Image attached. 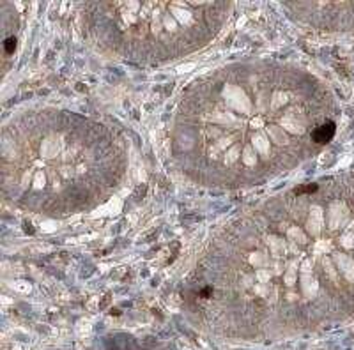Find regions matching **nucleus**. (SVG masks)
I'll return each mask as SVG.
<instances>
[{
	"instance_id": "f257e3e1",
	"label": "nucleus",
	"mask_w": 354,
	"mask_h": 350,
	"mask_svg": "<svg viewBox=\"0 0 354 350\" xmlns=\"http://www.w3.org/2000/svg\"><path fill=\"white\" fill-rule=\"evenodd\" d=\"M282 67L236 64L188 91L174 129V156L207 184H259L289 165L298 110Z\"/></svg>"
},
{
	"instance_id": "f03ea898",
	"label": "nucleus",
	"mask_w": 354,
	"mask_h": 350,
	"mask_svg": "<svg viewBox=\"0 0 354 350\" xmlns=\"http://www.w3.org/2000/svg\"><path fill=\"white\" fill-rule=\"evenodd\" d=\"M4 133V193L30 211L69 214L92 207L119 182L124 152L112 129L66 114L12 122Z\"/></svg>"
},
{
	"instance_id": "7ed1b4c3",
	"label": "nucleus",
	"mask_w": 354,
	"mask_h": 350,
	"mask_svg": "<svg viewBox=\"0 0 354 350\" xmlns=\"http://www.w3.org/2000/svg\"><path fill=\"white\" fill-rule=\"evenodd\" d=\"M94 28L122 55L165 60L188 55L214 37L227 16L223 2H106L96 4Z\"/></svg>"
},
{
	"instance_id": "20e7f679",
	"label": "nucleus",
	"mask_w": 354,
	"mask_h": 350,
	"mask_svg": "<svg viewBox=\"0 0 354 350\" xmlns=\"http://www.w3.org/2000/svg\"><path fill=\"white\" fill-rule=\"evenodd\" d=\"M337 133V126H335L333 120H324L321 126H317L312 133V142L315 145H326L331 138Z\"/></svg>"
},
{
	"instance_id": "39448f33",
	"label": "nucleus",
	"mask_w": 354,
	"mask_h": 350,
	"mask_svg": "<svg viewBox=\"0 0 354 350\" xmlns=\"http://www.w3.org/2000/svg\"><path fill=\"white\" fill-rule=\"evenodd\" d=\"M4 48H5V53H14V48H16V39H14V37H9V39H5Z\"/></svg>"
}]
</instances>
